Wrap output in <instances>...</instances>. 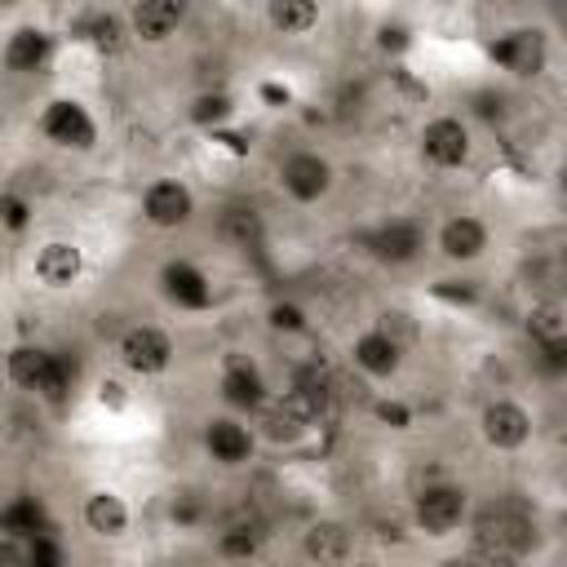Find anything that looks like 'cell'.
Wrapping results in <instances>:
<instances>
[{"label": "cell", "mask_w": 567, "mask_h": 567, "mask_svg": "<svg viewBox=\"0 0 567 567\" xmlns=\"http://www.w3.org/2000/svg\"><path fill=\"white\" fill-rule=\"evenodd\" d=\"M199 452H204L217 470L235 474V470H248V465L257 461L261 439H257L252 421H244V416L217 408V412H204V416H199Z\"/></svg>", "instance_id": "17"}, {"label": "cell", "mask_w": 567, "mask_h": 567, "mask_svg": "<svg viewBox=\"0 0 567 567\" xmlns=\"http://www.w3.org/2000/svg\"><path fill=\"white\" fill-rule=\"evenodd\" d=\"M0 567H31V540L0 536Z\"/></svg>", "instance_id": "36"}, {"label": "cell", "mask_w": 567, "mask_h": 567, "mask_svg": "<svg viewBox=\"0 0 567 567\" xmlns=\"http://www.w3.org/2000/svg\"><path fill=\"white\" fill-rule=\"evenodd\" d=\"M416 159L430 173H465L478 155V128L465 111H430L416 124Z\"/></svg>", "instance_id": "5"}, {"label": "cell", "mask_w": 567, "mask_h": 567, "mask_svg": "<svg viewBox=\"0 0 567 567\" xmlns=\"http://www.w3.org/2000/svg\"><path fill=\"white\" fill-rule=\"evenodd\" d=\"M213 390H217V403L244 421H252L279 390L270 385L266 368L248 354V350H221L217 354V377H213Z\"/></svg>", "instance_id": "13"}, {"label": "cell", "mask_w": 567, "mask_h": 567, "mask_svg": "<svg viewBox=\"0 0 567 567\" xmlns=\"http://www.w3.org/2000/svg\"><path fill=\"white\" fill-rule=\"evenodd\" d=\"M346 359H350V368H354L363 381L390 385V381L403 372V363H408V341H403L385 319H377V323L359 328V332L346 341Z\"/></svg>", "instance_id": "19"}, {"label": "cell", "mask_w": 567, "mask_h": 567, "mask_svg": "<svg viewBox=\"0 0 567 567\" xmlns=\"http://www.w3.org/2000/svg\"><path fill=\"white\" fill-rule=\"evenodd\" d=\"M75 523H80V532H84L89 540L120 545V540L133 536L137 514H133V501H128L120 487L93 483V487H84L80 501H75Z\"/></svg>", "instance_id": "20"}, {"label": "cell", "mask_w": 567, "mask_h": 567, "mask_svg": "<svg viewBox=\"0 0 567 567\" xmlns=\"http://www.w3.org/2000/svg\"><path fill=\"white\" fill-rule=\"evenodd\" d=\"M58 58H62V40H58V31L49 22L27 18V22H13L4 31V44H0L4 75H13V80H44L58 66Z\"/></svg>", "instance_id": "16"}, {"label": "cell", "mask_w": 567, "mask_h": 567, "mask_svg": "<svg viewBox=\"0 0 567 567\" xmlns=\"http://www.w3.org/2000/svg\"><path fill=\"white\" fill-rule=\"evenodd\" d=\"M35 137L66 155H93L102 146V120L80 93H53L35 111Z\"/></svg>", "instance_id": "6"}, {"label": "cell", "mask_w": 567, "mask_h": 567, "mask_svg": "<svg viewBox=\"0 0 567 567\" xmlns=\"http://www.w3.org/2000/svg\"><path fill=\"white\" fill-rule=\"evenodd\" d=\"M554 182H558V195H563V199H567V159H563V164H558V173H554Z\"/></svg>", "instance_id": "41"}, {"label": "cell", "mask_w": 567, "mask_h": 567, "mask_svg": "<svg viewBox=\"0 0 567 567\" xmlns=\"http://www.w3.org/2000/svg\"><path fill=\"white\" fill-rule=\"evenodd\" d=\"M558 270H563V279H567V239L558 244Z\"/></svg>", "instance_id": "42"}, {"label": "cell", "mask_w": 567, "mask_h": 567, "mask_svg": "<svg viewBox=\"0 0 567 567\" xmlns=\"http://www.w3.org/2000/svg\"><path fill=\"white\" fill-rule=\"evenodd\" d=\"M257 18H261V27H266L270 35L306 40V35H315V31L328 22V9H323L319 0H266V4L257 9Z\"/></svg>", "instance_id": "26"}, {"label": "cell", "mask_w": 567, "mask_h": 567, "mask_svg": "<svg viewBox=\"0 0 567 567\" xmlns=\"http://www.w3.org/2000/svg\"><path fill=\"white\" fill-rule=\"evenodd\" d=\"M235 111H239V102H235V93H230V89H204V93H195V97H190L186 120H190V124H199V128H208V133H217L226 120H235Z\"/></svg>", "instance_id": "30"}, {"label": "cell", "mask_w": 567, "mask_h": 567, "mask_svg": "<svg viewBox=\"0 0 567 567\" xmlns=\"http://www.w3.org/2000/svg\"><path fill=\"white\" fill-rule=\"evenodd\" d=\"M359 248L381 270H412L430 257V221L421 213H385L359 235Z\"/></svg>", "instance_id": "8"}, {"label": "cell", "mask_w": 567, "mask_h": 567, "mask_svg": "<svg viewBox=\"0 0 567 567\" xmlns=\"http://www.w3.org/2000/svg\"><path fill=\"white\" fill-rule=\"evenodd\" d=\"M266 540H270V523L252 509H239L213 523V554L221 563H257Z\"/></svg>", "instance_id": "23"}, {"label": "cell", "mask_w": 567, "mask_h": 567, "mask_svg": "<svg viewBox=\"0 0 567 567\" xmlns=\"http://www.w3.org/2000/svg\"><path fill=\"white\" fill-rule=\"evenodd\" d=\"M89 275V252L75 235H44L27 248V279L40 292H75Z\"/></svg>", "instance_id": "15"}, {"label": "cell", "mask_w": 567, "mask_h": 567, "mask_svg": "<svg viewBox=\"0 0 567 567\" xmlns=\"http://www.w3.org/2000/svg\"><path fill=\"white\" fill-rule=\"evenodd\" d=\"M93 403L106 412V416H124L137 408V390H133V377L124 372H102L93 381Z\"/></svg>", "instance_id": "32"}, {"label": "cell", "mask_w": 567, "mask_h": 567, "mask_svg": "<svg viewBox=\"0 0 567 567\" xmlns=\"http://www.w3.org/2000/svg\"><path fill=\"white\" fill-rule=\"evenodd\" d=\"M4 372H9V381L22 394H31L35 403H49V408H66L71 394H75V381H80L75 359L62 354V350H53V346H40V341L9 346Z\"/></svg>", "instance_id": "2"}, {"label": "cell", "mask_w": 567, "mask_h": 567, "mask_svg": "<svg viewBox=\"0 0 567 567\" xmlns=\"http://www.w3.org/2000/svg\"><path fill=\"white\" fill-rule=\"evenodd\" d=\"M155 292L164 297L168 310L177 315H208L217 306V284L213 275L186 257V252H168L159 266H155Z\"/></svg>", "instance_id": "18"}, {"label": "cell", "mask_w": 567, "mask_h": 567, "mask_svg": "<svg viewBox=\"0 0 567 567\" xmlns=\"http://www.w3.org/2000/svg\"><path fill=\"white\" fill-rule=\"evenodd\" d=\"M124 18H128L137 49H164L186 31L190 4L186 0H133L124 4Z\"/></svg>", "instance_id": "22"}, {"label": "cell", "mask_w": 567, "mask_h": 567, "mask_svg": "<svg viewBox=\"0 0 567 567\" xmlns=\"http://www.w3.org/2000/svg\"><path fill=\"white\" fill-rule=\"evenodd\" d=\"M532 372L549 385H567V341H554V346H532Z\"/></svg>", "instance_id": "34"}, {"label": "cell", "mask_w": 567, "mask_h": 567, "mask_svg": "<svg viewBox=\"0 0 567 567\" xmlns=\"http://www.w3.org/2000/svg\"><path fill=\"white\" fill-rule=\"evenodd\" d=\"M439 567H487V558H483L478 549H470V545H465L461 554H447V558H443Z\"/></svg>", "instance_id": "38"}, {"label": "cell", "mask_w": 567, "mask_h": 567, "mask_svg": "<svg viewBox=\"0 0 567 567\" xmlns=\"http://www.w3.org/2000/svg\"><path fill=\"white\" fill-rule=\"evenodd\" d=\"M137 217L142 226H151L155 235H177L190 230L199 221V195L186 177L177 173H159L137 190Z\"/></svg>", "instance_id": "14"}, {"label": "cell", "mask_w": 567, "mask_h": 567, "mask_svg": "<svg viewBox=\"0 0 567 567\" xmlns=\"http://www.w3.org/2000/svg\"><path fill=\"white\" fill-rule=\"evenodd\" d=\"M257 97H261V106L279 111V106H288V102H292V89H288V84H279V80H261V84H257Z\"/></svg>", "instance_id": "37"}, {"label": "cell", "mask_w": 567, "mask_h": 567, "mask_svg": "<svg viewBox=\"0 0 567 567\" xmlns=\"http://www.w3.org/2000/svg\"><path fill=\"white\" fill-rule=\"evenodd\" d=\"M323 412H328V394H310V390L284 385V390L252 416V430H257V439H261L266 447H297V443H306V439L319 430Z\"/></svg>", "instance_id": "9"}, {"label": "cell", "mask_w": 567, "mask_h": 567, "mask_svg": "<svg viewBox=\"0 0 567 567\" xmlns=\"http://www.w3.org/2000/svg\"><path fill=\"white\" fill-rule=\"evenodd\" d=\"M71 35L80 44H89L97 58H115L133 44V31H128V18H124V4H97V9H84L71 18Z\"/></svg>", "instance_id": "24"}, {"label": "cell", "mask_w": 567, "mask_h": 567, "mask_svg": "<svg viewBox=\"0 0 567 567\" xmlns=\"http://www.w3.org/2000/svg\"><path fill=\"white\" fill-rule=\"evenodd\" d=\"M164 514H168V523L177 532H204L213 523V501L199 487H177V492H168V509Z\"/></svg>", "instance_id": "29"}, {"label": "cell", "mask_w": 567, "mask_h": 567, "mask_svg": "<svg viewBox=\"0 0 567 567\" xmlns=\"http://www.w3.org/2000/svg\"><path fill=\"white\" fill-rule=\"evenodd\" d=\"M474 492L461 478H425L408 496V527L421 540H456L470 527L474 514Z\"/></svg>", "instance_id": "3"}, {"label": "cell", "mask_w": 567, "mask_h": 567, "mask_svg": "<svg viewBox=\"0 0 567 567\" xmlns=\"http://www.w3.org/2000/svg\"><path fill=\"white\" fill-rule=\"evenodd\" d=\"M31 567H66V545L53 527L31 536Z\"/></svg>", "instance_id": "35"}, {"label": "cell", "mask_w": 567, "mask_h": 567, "mask_svg": "<svg viewBox=\"0 0 567 567\" xmlns=\"http://www.w3.org/2000/svg\"><path fill=\"white\" fill-rule=\"evenodd\" d=\"M0 226H4L9 239H22V235L35 226V199H31L27 190L9 186V190L0 195Z\"/></svg>", "instance_id": "33"}, {"label": "cell", "mask_w": 567, "mask_h": 567, "mask_svg": "<svg viewBox=\"0 0 567 567\" xmlns=\"http://www.w3.org/2000/svg\"><path fill=\"white\" fill-rule=\"evenodd\" d=\"M346 567H385V563H381V558H372V554H359V558H354V563H346Z\"/></svg>", "instance_id": "40"}, {"label": "cell", "mask_w": 567, "mask_h": 567, "mask_svg": "<svg viewBox=\"0 0 567 567\" xmlns=\"http://www.w3.org/2000/svg\"><path fill=\"white\" fill-rule=\"evenodd\" d=\"M337 159L319 146H288L275 159V190L292 208H319L337 190Z\"/></svg>", "instance_id": "10"}, {"label": "cell", "mask_w": 567, "mask_h": 567, "mask_svg": "<svg viewBox=\"0 0 567 567\" xmlns=\"http://www.w3.org/2000/svg\"><path fill=\"white\" fill-rule=\"evenodd\" d=\"M377 416H381V421H394V430H403V425H408V421H412V416H408V408H403V403H385V399H381V403H377Z\"/></svg>", "instance_id": "39"}, {"label": "cell", "mask_w": 567, "mask_h": 567, "mask_svg": "<svg viewBox=\"0 0 567 567\" xmlns=\"http://www.w3.org/2000/svg\"><path fill=\"white\" fill-rule=\"evenodd\" d=\"M549 31L540 22H509V27H496L483 44V58L505 71L509 80H536L549 71Z\"/></svg>", "instance_id": "12"}, {"label": "cell", "mask_w": 567, "mask_h": 567, "mask_svg": "<svg viewBox=\"0 0 567 567\" xmlns=\"http://www.w3.org/2000/svg\"><path fill=\"white\" fill-rule=\"evenodd\" d=\"M474 434L478 443L492 452V456H523L536 434H540V421H536V408L518 394H487L474 412Z\"/></svg>", "instance_id": "7"}, {"label": "cell", "mask_w": 567, "mask_h": 567, "mask_svg": "<svg viewBox=\"0 0 567 567\" xmlns=\"http://www.w3.org/2000/svg\"><path fill=\"white\" fill-rule=\"evenodd\" d=\"M53 523H49V514H44V501L40 496H9L4 501V509H0V536H22V540H31V536H40V532H49Z\"/></svg>", "instance_id": "28"}, {"label": "cell", "mask_w": 567, "mask_h": 567, "mask_svg": "<svg viewBox=\"0 0 567 567\" xmlns=\"http://www.w3.org/2000/svg\"><path fill=\"white\" fill-rule=\"evenodd\" d=\"M492 248H496V226H492L478 208H447V213L430 226V252H434L443 266H452V270L478 266Z\"/></svg>", "instance_id": "11"}, {"label": "cell", "mask_w": 567, "mask_h": 567, "mask_svg": "<svg viewBox=\"0 0 567 567\" xmlns=\"http://www.w3.org/2000/svg\"><path fill=\"white\" fill-rule=\"evenodd\" d=\"M563 443H567V421H563Z\"/></svg>", "instance_id": "43"}, {"label": "cell", "mask_w": 567, "mask_h": 567, "mask_svg": "<svg viewBox=\"0 0 567 567\" xmlns=\"http://www.w3.org/2000/svg\"><path fill=\"white\" fill-rule=\"evenodd\" d=\"M213 235L230 252H257L266 244V213L252 199H221L213 208Z\"/></svg>", "instance_id": "25"}, {"label": "cell", "mask_w": 567, "mask_h": 567, "mask_svg": "<svg viewBox=\"0 0 567 567\" xmlns=\"http://www.w3.org/2000/svg\"><path fill=\"white\" fill-rule=\"evenodd\" d=\"M465 545L478 549V554H501V558H514V563H532L545 549V523H540L532 501H523L514 492H496V496L474 501Z\"/></svg>", "instance_id": "1"}, {"label": "cell", "mask_w": 567, "mask_h": 567, "mask_svg": "<svg viewBox=\"0 0 567 567\" xmlns=\"http://www.w3.org/2000/svg\"><path fill=\"white\" fill-rule=\"evenodd\" d=\"M111 354H115V368L133 381H159L177 368L182 359V346H177V332L155 323V319H128L120 323V332L111 337Z\"/></svg>", "instance_id": "4"}, {"label": "cell", "mask_w": 567, "mask_h": 567, "mask_svg": "<svg viewBox=\"0 0 567 567\" xmlns=\"http://www.w3.org/2000/svg\"><path fill=\"white\" fill-rule=\"evenodd\" d=\"M527 346H554V341H567V297L563 292H545V297H532L523 306V319H518Z\"/></svg>", "instance_id": "27"}, {"label": "cell", "mask_w": 567, "mask_h": 567, "mask_svg": "<svg viewBox=\"0 0 567 567\" xmlns=\"http://www.w3.org/2000/svg\"><path fill=\"white\" fill-rule=\"evenodd\" d=\"M297 558L306 567H346L359 558V540L354 527L337 514H319L297 532Z\"/></svg>", "instance_id": "21"}, {"label": "cell", "mask_w": 567, "mask_h": 567, "mask_svg": "<svg viewBox=\"0 0 567 567\" xmlns=\"http://www.w3.org/2000/svg\"><path fill=\"white\" fill-rule=\"evenodd\" d=\"M261 323H266L275 337H306V332H310V310H306L297 297H275V301H266Z\"/></svg>", "instance_id": "31"}]
</instances>
